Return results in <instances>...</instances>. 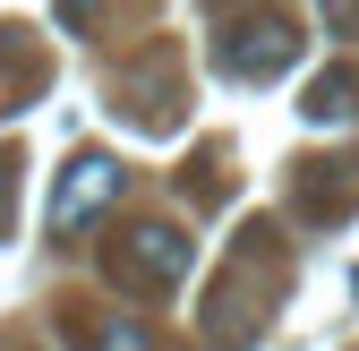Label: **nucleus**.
Listing matches in <instances>:
<instances>
[{
  "label": "nucleus",
  "instance_id": "obj_3",
  "mask_svg": "<svg viewBox=\"0 0 359 351\" xmlns=\"http://www.w3.org/2000/svg\"><path fill=\"white\" fill-rule=\"evenodd\" d=\"M222 69H231L240 86H265V77H283L291 60H299V34L283 26V18H240V26H222Z\"/></svg>",
  "mask_w": 359,
  "mask_h": 351
},
{
  "label": "nucleus",
  "instance_id": "obj_1",
  "mask_svg": "<svg viewBox=\"0 0 359 351\" xmlns=\"http://www.w3.org/2000/svg\"><path fill=\"white\" fill-rule=\"evenodd\" d=\"M189 266H197V240L180 232V223H128L120 240H111V257H103V274L120 283V291H180L189 283Z\"/></svg>",
  "mask_w": 359,
  "mask_h": 351
},
{
  "label": "nucleus",
  "instance_id": "obj_6",
  "mask_svg": "<svg viewBox=\"0 0 359 351\" xmlns=\"http://www.w3.org/2000/svg\"><path fill=\"white\" fill-rule=\"evenodd\" d=\"M299 120H308V128H351V120H359V69H325V77H308Z\"/></svg>",
  "mask_w": 359,
  "mask_h": 351
},
{
  "label": "nucleus",
  "instance_id": "obj_7",
  "mask_svg": "<svg viewBox=\"0 0 359 351\" xmlns=\"http://www.w3.org/2000/svg\"><path fill=\"white\" fill-rule=\"evenodd\" d=\"M18 223V154H0V240H9Z\"/></svg>",
  "mask_w": 359,
  "mask_h": 351
},
{
  "label": "nucleus",
  "instance_id": "obj_9",
  "mask_svg": "<svg viewBox=\"0 0 359 351\" xmlns=\"http://www.w3.org/2000/svg\"><path fill=\"white\" fill-rule=\"evenodd\" d=\"M52 9H60L69 34H95V9H103V0H52Z\"/></svg>",
  "mask_w": 359,
  "mask_h": 351
},
{
  "label": "nucleus",
  "instance_id": "obj_5",
  "mask_svg": "<svg viewBox=\"0 0 359 351\" xmlns=\"http://www.w3.org/2000/svg\"><path fill=\"white\" fill-rule=\"evenodd\" d=\"M120 103L137 112L146 128H171V120H180V112H171V60H146V69H120V77H111V112H120Z\"/></svg>",
  "mask_w": 359,
  "mask_h": 351
},
{
  "label": "nucleus",
  "instance_id": "obj_4",
  "mask_svg": "<svg viewBox=\"0 0 359 351\" xmlns=\"http://www.w3.org/2000/svg\"><path fill=\"white\" fill-rule=\"evenodd\" d=\"M351 206H359V154H342V163H299V214H308V223H342Z\"/></svg>",
  "mask_w": 359,
  "mask_h": 351
},
{
  "label": "nucleus",
  "instance_id": "obj_2",
  "mask_svg": "<svg viewBox=\"0 0 359 351\" xmlns=\"http://www.w3.org/2000/svg\"><path fill=\"white\" fill-rule=\"evenodd\" d=\"M120 189H128V171L111 154H77L60 171V189H52V240H77L103 206H120Z\"/></svg>",
  "mask_w": 359,
  "mask_h": 351
},
{
  "label": "nucleus",
  "instance_id": "obj_8",
  "mask_svg": "<svg viewBox=\"0 0 359 351\" xmlns=\"http://www.w3.org/2000/svg\"><path fill=\"white\" fill-rule=\"evenodd\" d=\"M317 18H325V34H359V0H317Z\"/></svg>",
  "mask_w": 359,
  "mask_h": 351
}]
</instances>
